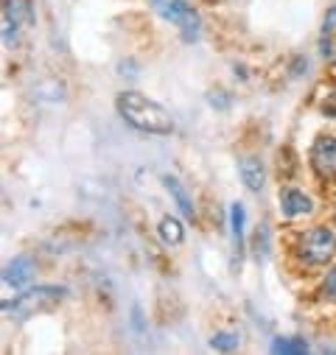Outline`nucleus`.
<instances>
[{"label": "nucleus", "mask_w": 336, "mask_h": 355, "mask_svg": "<svg viewBox=\"0 0 336 355\" xmlns=\"http://www.w3.org/2000/svg\"><path fill=\"white\" fill-rule=\"evenodd\" d=\"M65 297H67V288L65 286H34V288L23 291L17 300L3 302V313L9 319L23 322V319H31V316H40V313L53 311Z\"/></svg>", "instance_id": "nucleus-2"}, {"label": "nucleus", "mask_w": 336, "mask_h": 355, "mask_svg": "<svg viewBox=\"0 0 336 355\" xmlns=\"http://www.w3.org/2000/svg\"><path fill=\"white\" fill-rule=\"evenodd\" d=\"M210 347L213 349H235L238 347V336L235 333H227V330H221V333H216L213 338H210Z\"/></svg>", "instance_id": "nucleus-14"}, {"label": "nucleus", "mask_w": 336, "mask_h": 355, "mask_svg": "<svg viewBox=\"0 0 336 355\" xmlns=\"http://www.w3.org/2000/svg\"><path fill=\"white\" fill-rule=\"evenodd\" d=\"M162 185H165V191H168V193H171V199H174V205L180 207V213H183L185 218H191V221H194V216H196V207H194V199H191V193L183 188V182L177 180V176L165 173V176H162Z\"/></svg>", "instance_id": "nucleus-8"}, {"label": "nucleus", "mask_w": 336, "mask_h": 355, "mask_svg": "<svg viewBox=\"0 0 336 355\" xmlns=\"http://www.w3.org/2000/svg\"><path fill=\"white\" fill-rule=\"evenodd\" d=\"M238 173H241V182L246 185V191L252 193H261L267 185V165L258 154H244L238 159Z\"/></svg>", "instance_id": "nucleus-6"}, {"label": "nucleus", "mask_w": 336, "mask_h": 355, "mask_svg": "<svg viewBox=\"0 0 336 355\" xmlns=\"http://www.w3.org/2000/svg\"><path fill=\"white\" fill-rule=\"evenodd\" d=\"M31 277H34V263H31L26 254L15 257V260L6 266V272H3V283L12 286V288H23V286H28Z\"/></svg>", "instance_id": "nucleus-7"}, {"label": "nucleus", "mask_w": 336, "mask_h": 355, "mask_svg": "<svg viewBox=\"0 0 336 355\" xmlns=\"http://www.w3.org/2000/svg\"><path fill=\"white\" fill-rule=\"evenodd\" d=\"M151 9L168 20V23H174L183 34L185 42H194L199 40V31H202V20L196 15V9L188 3V0H151Z\"/></svg>", "instance_id": "nucleus-3"}, {"label": "nucleus", "mask_w": 336, "mask_h": 355, "mask_svg": "<svg viewBox=\"0 0 336 355\" xmlns=\"http://www.w3.org/2000/svg\"><path fill=\"white\" fill-rule=\"evenodd\" d=\"M157 235H160L162 243L177 246V243L185 241V227H183L180 218H174V216H162L160 224H157Z\"/></svg>", "instance_id": "nucleus-10"}, {"label": "nucleus", "mask_w": 336, "mask_h": 355, "mask_svg": "<svg viewBox=\"0 0 336 355\" xmlns=\"http://www.w3.org/2000/svg\"><path fill=\"white\" fill-rule=\"evenodd\" d=\"M3 15L15 17L17 23H31L34 20L31 0H3Z\"/></svg>", "instance_id": "nucleus-12"}, {"label": "nucleus", "mask_w": 336, "mask_h": 355, "mask_svg": "<svg viewBox=\"0 0 336 355\" xmlns=\"http://www.w3.org/2000/svg\"><path fill=\"white\" fill-rule=\"evenodd\" d=\"M280 207H283V213H286L289 218H300V216H308V213L314 210V202H311L308 193H303V191H297V188H289V191H283V196H280Z\"/></svg>", "instance_id": "nucleus-9"}, {"label": "nucleus", "mask_w": 336, "mask_h": 355, "mask_svg": "<svg viewBox=\"0 0 336 355\" xmlns=\"http://www.w3.org/2000/svg\"><path fill=\"white\" fill-rule=\"evenodd\" d=\"M330 62H333V67H336V45H333V53H330Z\"/></svg>", "instance_id": "nucleus-17"}, {"label": "nucleus", "mask_w": 336, "mask_h": 355, "mask_svg": "<svg viewBox=\"0 0 336 355\" xmlns=\"http://www.w3.org/2000/svg\"><path fill=\"white\" fill-rule=\"evenodd\" d=\"M230 230H233V246H235V263H238L244 252V207L238 202L230 207Z\"/></svg>", "instance_id": "nucleus-11"}, {"label": "nucleus", "mask_w": 336, "mask_h": 355, "mask_svg": "<svg viewBox=\"0 0 336 355\" xmlns=\"http://www.w3.org/2000/svg\"><path fill=\"white\" fill-rule=\"evenodd\" d=\"M322 294L328 297V300H333L336 302V266L325 275V283H322Z\"/></svg>", "instance_id": "nucleus-16"}, {"label": "nucleus", "mask_w": 336, "mask_h": 355, "mask_svg": "<svg viewBox=\"0 0 336 355\" xmlns=\"http://www.w3.org/2000/svg\"><path fill=\"white\" fill-rule=\"evenodd\" d=\"M308 159H311V168H314V173L319 176V180L333 182L336 180V137L333 135L314 137Z\"/></svg>", "instance_id": "nucleus-5"}, {"label": "nucleus", "mask_w": 336, "mask_h": 355, "mask_svg": "<svg viewBox=\"0 0 336 355\" xmlns=\"http://www.w3.org/2000/svg\"><path fill=\"white\" fill-rule=\"evenodd\" d=\"M319 110H322L328 118H336V84H330V90H328V96L322 98Z\"/></svg>", "instance_id": "nucleus-15"}, {"label": "nucleus", "mask_w": 336, "mask_h": 355, "mask_svg": "<svg viewBox=\"0 0 336 355\" xmlns=\"http://www.w3.org/2000/svg\"><path fill=\"white\" fill-rule=\"evenodd\" d=\"M272 352H308V344L303 338H278L272 344Z\"/></svg>", "instance_id": "nucleus-13"}, {"label": "nucleus", "mask_w": 336, "mask_h": 355, "mask_svg": "<svg viewBox=\"0 0 336 355\" xmlns=\"http://www.w3.org/2000/svg\"><path fill=\"white\" fill-rule=\"evenodd\" d=\"M115 110L118 115L137 132H146V135H168L174 129V121L168 115V110L151 98H146L143 93L137 90H124L118 93L115 98Z\"/></svg>", "instance_id": "nucleus-1"}, {"label": "nucleus", "mask_w": 336, "mask_h": 355, "mask_svg": "<svg viewBox=\"0 0 336 355\" xmlns=\"http://www.w3.org/2000/svg\"><path fill=\"white\" fill-rule=\"evenodd\" d=\"M336 254V235L328 227H311L297 241V257L308 266H325Z\"/></svg>", "instance_id": "nucleus-4"}]
</instances>
